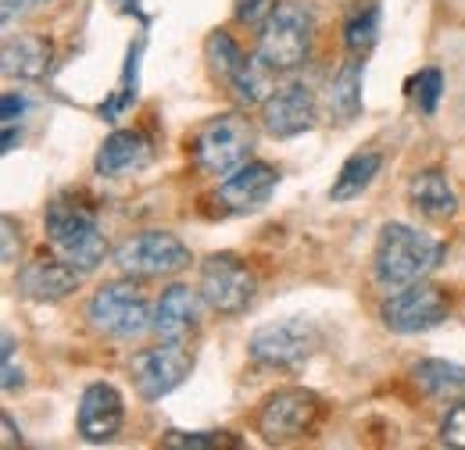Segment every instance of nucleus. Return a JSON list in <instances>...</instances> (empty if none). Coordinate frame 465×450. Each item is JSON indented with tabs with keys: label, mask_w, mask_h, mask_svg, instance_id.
I'll use <instances>...</instances> for the list:
<instances>
[{
	"label": "nucleus",
	"mask_w": 465,
	"mask_h": 450,
	"mask_svg": "<svg viewBox=\"0 0 465 450\" xmlns=\"http://www.w3.org/2000/svg\"><path fill=\"white\" fill-rule=\"evenodd\" d=\"M122 422H125V404L115 386L94 383L83 390V400H79V436L83 440L108 444L118 436Z\"/></svg>",
	"instance_id": "nucleus-15"
},
{
	"label": "nucleus",
	"mask_w": 465,
	"mask_h": 450,
	"mask_svg": "<svg viewBox=\"0 0 465 450\" xmlns=\"http://www.w3.org/2000/svg\"><path fill=\"white\" fill-rule=\"evenodd\" d=\"M254 147V129L243 114H219L208 118L193 136V161L208 175H230L247 165V154Z\"/></svg>",
	"instance_id": "nucleus-4"
},
{
	"label": "nucleus",
	"mask_w": 465,
	"mask_h": 450,
	"mask_svg": "<svg viewBox=\"0 0 465 450\" xmlns=\"http://www.w3.org/2000/svg\"><path fill=\"white\" fill-rule=\"evenodd\" d=\"M51 57H54L51 40L29 33V36H11L4 44L0 61H4V75H11V79H40V75H47Z\"/></svg>",
	"instance_id": "nucleus-18"
},
{
	"label": "nucleus",
	"mask_w": 465,
	"mask_h": 450,
	"mask_svg": "<svg viewBox=\"0 0 465 450\" xmlns=\"http://www.w3.org/2000/svg\"><path fill=\"white\" fill-rule=\"evenodd\" d=\"M47 236L61 258L72 261L79 272H94L108 254V243L101 236L94 211L83 208L75 197H58L47 208Z\"/></svg>",
	"instance_id": "nucleus-3"
},
{
	"label": "nucleus",
	"mask_w": 465,
	"mask_h": 450,
	"mask_svg": "<svg viewBox=\"0 0 465 450\" xmlns=\"http://www.w3.org/2000/svg\"><path fill=\"white\" fill-rule=\"evenodd\" d=\"M440 254L444 247L433 236L401 222L383 225L376 243V282L383 289H405L411 282H422L440 265Z\"/></svg>",
	"instance_id": "nucleus-1"
},
{
	"label": "nucleus",
	"mask_w": 465,
	"mask_h": 450,
	"mask_svg": "<svg viewBox=\"0 0 465 450\" xmlns=\"http://www.w3.org/2000/svg\"><path fill=\"white\" fill-rule=\"evenodd\" d=\"M330 112H333L337 122H351L354 114L361 112V64H358V57L348 61L333 75V83H330Z\"/></svg>",
	"instance_id": "nucleus-22"
},
{
	"label": "nucleus",
	"mask_w": 465,
	"mask_h": 450,
	"mask_svg": "<svg viewBox=\"0 0 465 450\" xmlns=\"http://www.w3.org/2000/svg\"><path fill=\"white\" fill-rule=\"evenodd\" d=\"M204 54H208V64H212V75L223 86H230L243 104H258L262 93H269L265 90V72L254 68L247 57L240 54V47L232 44L226 33H212Z\"/></svg>",
	"instance_id": "nucleus-12"
},
{
	"label": "nucleus",
	"mask_w": 465,
	"mask_h": 450,
	"mask_svg": "<svg viewBox=\"0 0 465 450\" xmlns=\"http://www.w3.org/2000/svg\"><path fill=\"white\" fill-rule=\"evenodd\" d=\"M408 201L415 204V211H422L430 219H451L459 211V197L440 171H419L408 182Z\"/></svg>",
	"instance_id": "nucleus-20"
},
{
	"label": "nucleus",
	"mask_w": 465,
	"mask_h": 450,
	"mask_svg": "<svg viewBox=\"0 0 465 450\" xmlns=\"http://www.w3.org/2000/svg\"><path fill=\"white\" fill-rule=\"evenodd\" d=\"M315 347H319V329L304 318H287L251 337V357L269 368H297L315 354Z\"/></svg>",
	"instance_id": "nucleus-11"
},
{
	"label": "nucleus",
	"mask_w": 465,
	"mask_h": 450,
	"mask_svg": "<svg viewBox=\"0 0 465 450\" xmlns=\"http://www.w3.org/2000/svg\"><path fill=\"white\" fill-rule=\"evenodd\" d=\"M4 261H15V219H4Z\"/></svg>",
	"instance_id": "nucleus-31"
},
{
	"label": "nucleus",
	"mask_w": 465,
	"mask_h": 450,
	"mask_svg": "<svg viewBox=\"0 0 465 450\" xmlns=\"http://www.w3.org/2000/svg\"><path fill=\"white\" fill-rule=\"evenodd\" d=\"M4 433H7V436H4V447H15V444H22V440H15V426H11V418H7V415H4Z\"/></svg>",
	"instance_id": "nucleus-32"
},
{
	"label": "nucleus",
	"mask_w": 465,
	"mask_h": 450,
	"mask_svg": "<svg viewBox=\"0 0 465 450\" xmlns=\"http://www.w3.org/2000/svg\"><path fill=\"white\" fill-rule=\"evenodd\" d=\"M115 265L125 276H136V279H162V276H175L190 265V250L173 232L151 229V232L129 236L118 247Z\"/></svg>",
	"instance_id": "nucleus-7"
},
{
	"label": "nucleus",
	"mask_w": 465,
	"mask_h": 450,
	"mask_svg": "<svg viewBox=\"0 0 465 450\" xmlns=\"http://www.w3.org/2000/svg\"><path fill=\"white\" fill-rule=\"evenodd\" d=\"M33 4H44V0H4V22H11L15 15H22V11H29Z\"/></svg>",
	"instance_id": "nucleus-30"
},
{
	"label": "nucleus",
	"mask_w": 465,
	"mask_h": 450,
	"mask_svg": "<svg viewBox=\"0 0 465 450\" xmlns=\"http://www.w3.org/2000/svg\"><path fill=\"white\" fill-rule=\"evenodd\" d=\"M280 186V171L265 161H247L236 171L226 175V182L219 186V201L236 211V215H247V211H258L269 204V197L276 193Z\"/></svg>",
	"instance_id": "nucleus-14"
},
{
	"label": "nucleus",
	"mask_w": 465,
	"mask_h": 450,
	"mask_svg": "<svg viewBox=\"0 0 465 450\" xmlns=\"http://www.w3.org/2000/svg\"><path fill=\"white\" fill-rule=\"evenodd\" d=\"M254 289H258V282L251 276V269L232 254H215L201 265V289L197 293L219 315L247 311V304L254 300Z\"/></svg>",
	"instance_id": "nucleus-10"
},
{
	"label": "nucleus",
	"mask_w": 465,
	"mask_h": 450,
	"mask_svg": "<svg viewBox=\"0 0 465 450\" xmlns=\"http://www.w3.org/2000/svg\"><path fill=\"white\" fill-rule=\"evenodd\" d=\"M380 165H383V158H380L376 151H358V154H351L348 161H344V169H341V175L333 179L330 197H333V201H351V197H358V193L376 179Z\"/></svg>",
	"instance_id": "nucleus-21"
},
{
	"label": "nucleus",
	"mask_w": 465,
	"mask_h": 450,
	"mask_svg": "<svg viewBox=\"0 0 465 450\" xmlns=\"http://www.w3.org/2000/svg\"><path fill=\"white\" fill-rule=\"evenodd\" d=\"M312 33H315V18L312 7L304 0H280L258 36V57L265 68L272 72H291L297 68L308 51H312Z\"/></svg>",
	"instance_id": "nucleus-2"
},
{
	"label": "nucleus",
	"mask_w": 465,
	"mask_h": 450,
	"mask_svg": "<svg viewBox=\"0 0 465 450\" xmlns=\"http://www.w3.org/2000/svg\"><path fill=\"white\" fill-rule=\"evenodd\" d=\"M451 311V297L440 286H426V282H411L401 293H394L383 308L380 318L391 333H426L433 326H440Z\"/></svg>",
	"instance_id": "nucleus-9"
},
{
	"label": "nucleus",
	"mask_w": 465,
	"mask_h": 450,
	"mask_svg": "<svg viewBox=\"0 0 465 450\" xmlns=\"http://www.w3.org/2000/svg\"><path fill=\"white\" fill-rule=\"evenodd\" d=\"M262 122L269 136H297L315 122V97L304 83H287L262 101Z\"/></svg>",
	"instance_id": "nucleus-13"
},
{
	"label": "nucleus",
	"mask_w": 465,
	"mask_h": 450,
	"mask_svg": "<svg viewBox=\"0 0 465 450\" xmlns=\"http://www.w3.org/2000/svg\"><path fill=\"white\" fill-rule=\"evenodd\" d=\"M22 112H25V101L15 97V93H4V125H15Z\"/></svg>",
	"instance_id": "nucleus-29"
},
{
	"label": "nucleus",
	"mask_w": 465,
	"mask_h": 450,
	"mask_svg": "<svg viewBox=\"0 0 465 450\" xmlns=\"http://www.w3.org/2000/svg\"><path fill=\"white\" fill-rule=\"evenodd\" d=\"M129 372H133V383L143 400H162L193 372V354H190L186 339H162L158 347L140 350L133 357Z\"/></svg>",
	"instance_id": "nucleus-8"
},
{
	"label": "nucleus",
	"mask_w": 465,
	"mask_h": 450,
	"mask_svg": "<svg viewBox=\"0 0 465 450\" xmlns=\"http://www.w3.org/2000/svg\"><path fill=\"white\" fill-rule=\"evenodd\" d=\"M162 447L179 450H219V447H240L232 433H165Z\"/></svg>",
	"instance_id": "nucleus-25"
},
{
	"label": "nucleus",
	"mask_w": 465,
	"mask_h": 450,
	"mask_svg": "<svg viewBox=\"0 0 465 450\" xmlns=\"http://www.w3.org/2000/svg\"><path fill=\"white\" fill-rule=\"evenodd\" d=\"M86 318L97 333L115 339H133L151 329V311H147V297L140 286L133 282H108L94 293Z\"/></svg>",
	"instance_id": "nucleus-5"
},
{
	"label": "nucleus",
	"mask_w": 465,
	"mask_h": 450,
	"mask_svg": "<svg viewBox=\"0 0 465 450\" xmlns=\"http://www.w3.org/2000/svg\"><path fill=\"white\" fill-rule=\"evenodd\" d=\"M440 440H444L448 447H465V400L448 411V418H444V426H440Z\"/></svg>",
	"instance_id": "nucleus-27"
},
{
	"label": "nucleus",
	"mask_w": 465,
	"mask_h": 450,
	"mask_svg": "<svg viewBox=\"0 0 465 450\" xmlns=\"http://www.w3.org/2000/svg\"><path fill=\"white\" fill-rule=\"evenodd\" d=\"M83 279V272L72 265V261H64V258H40V261H33V265H25L22 272H18V289L29 297V300H61V297H68L75 286Z\"/></svg>",
	"instance_id": "nucleus-17"
},
{
	"label": "nucleus",
	"mask_w": 465,
	"mask_h": 450,
	"mask_svg": "<svg viewBox=\"0 0 465 450\" xmlns=\"http://www.w3.org/2000/svg\"><path fill=\"white\" fill-rule=\"evenodd\" d=\"M272 0H236V22L243 25H258L262 18H269Z\"/></svg>",
	"instance_id": "nucleus-28"
},
{
	"label": "nucleus",
	"mask_w": 465,
	"mask_h": 450,
	"mask_svg": "<svg viewBox=\"0 0 465 450\" xmlns=\"http://www.w3.org/2000/svg\"><path fill=\"white\" fill-rule=\"evenodd\" d=\"M201 293H193L190 286H169L154 308V322L151 329L158 333V339H190L197 333L201 322Z\"/></svg>",
	"instance_id": "nucleus-16"
},
{
	"label": "nucleus",
	"mask_w": 465,
	"mask_h": 450,
	"mask_svg": "<svg viewBox=\"0 0 465 450\" xmlns=\"http://www.w3.org/2000/svg\"><path fill=\"white\" fill-rule=\"evenodd\" d=\"M415 383L433 396L462 394L465 390V368L451 361H419L415 365Z\"/></svg>",
	"instance_id": "nucleus-23"
},
{
	"label": "nucleus",
	"mask_w": 465,
	"mask_h": 450,
	"mask_svg": "<svg viewBox=\"0 0 465 450\" xmlns=\"http://www.w3.org/2000/svg\"><path fill=\"white\" fill-rule=\"evenodd\" d=\"M151 158V143L143 132L136 129H118L104 140V147L97 151V171L101 175H122V171H136L147 165Z\"/></svg>",
	"instance_id": "nucleus-19"
},
{
	"label": "nucleus",
	"mask_w": 465,
	"mask_h": 450,
	"mask_svg": "<svg viewBox=\"0 0 465 450\" xmlns=\"http://www.w3.org/2000/svg\"><path fill=\"white\" fill-rule=\"evenodd\" d=\"M322 418V400L312 390H276L265 396L262 411H258V433L265 436V444L283 447L304 440Z\"/></svg>",
	"instance_id": "nucleus-6"
},
{
	"label": "nucleus",
	"mask_w": 465,
	"mask_h": 450,
	"mask_svg": "<svg viewBox=\"0 0 465 450\" xmlns=\"http://www.w3.org/2000/svg\"><path fill=\"white\" fill-rule=\"evenodd\" d=\"M376 36H380V11L376 7H358L348 15V25H344V44H348L351 57H365L376 47Z\"/></svg>",
	"instance_id": "nucleus-24"
},
{
	"label": "nucleus",
	"mask_w": 465,
	"mask_h": 450,
	"mask_svg": "<svg viewBox=\"0 0 465 450\" xmlns=\"http://www.w3.org/2000/svg\"><path fill=\"white\" fill-rule=\"evenodd\" d=\"M440 90H444V75H440L437 68H426V72H419V75H415V83H411V97H415L419 112H422V114L437 112Z\"/></svg>",
	"instance_id": "nucleus-26"
}]
</instances>
